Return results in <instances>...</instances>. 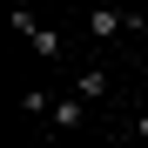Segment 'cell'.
<instances>
[{"instance_id":"cell-4","label":"cell","mask_w":148,"mask_h":148,"mask_svg":"<svg viewBox=\"0 0 148 148\" xmlns=\"http://www.w3.org/2000/svg\"><path fill=\"white\" fill-rule=\"evenodd\" d=\"M27 40H34V54H47V61H54V54H61V34H47V27H34Z\"/></svg>"},{"instance_id":"cell-2","label":"cell","mask_w":148,"mask_h":148,"mask_svg":"<svg viewBox=\"0 0 148 148\" xmlns=\"http://www.w3.org/2000/svg\"><path fill=\"white\" fill-rule=\"evenodd\" d=\"M81 114H88L81 94H61V101H54V128H81Z\"/></svg>"},{"instance_id":"cell-1","label":"cell","mask_w":148,"mask_h":148,"mask_svg":"<svg viewBox=\"0 0 148 148\" xmlns=\"http://www.w3.org/2000/svg\"><path fill=\"white\" fill-rule=\"evenodd\" d=\"M121 27H141V20H135V14H108V7H101V14H88V34H94V40H114Z\"/></svg>"},{"instance_id":"cell-3","label":"cell","mask_w":148,"mask_h":148,"mask_svg":"<svg viewBox=\"0 0 148 148\" xmlns=\"http://www.w3.org/2000/svg\"><path fill=\"white\" fill-rule=\"evenodd\" d=\"M101 94H108V74L88 67V74H81V101H101Z\"/></svg>"}]
</instances>
